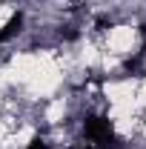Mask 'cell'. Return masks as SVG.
Segmentation results:
<instances>
[{
  "label": "cell",
  "mask_w": 146,
  "mask_h": 149,
  "mask_svg": "<svg viewBox=\"0 0 146 149\" xmlns=\"http://www.w3.org/2000/svg\"><path fill=\"white\" fill-rule=\"evenodd\" d=\"M83 132L97 149H120V138L115 135V129H112V123L106 118H97V115L86 118L83 120Z\"/></svg>",
  "instance_id": "obj_1"
},
{
  "label": "cell",
  "mask_w": 146,
  "mask_h": 149,
  "mask_svg": "<svg viewBox=\"0 0 146 149\" xmlns=\"http://www.w3.org/2000/svg\"><path fill=\"white\" fill-rule=\"evenodd\" d=\"M20 26H23V15H12V17H9V23H6V26H3V32H0V43H3V40H9V37H15L20 32Z\"/></svg>",
  "instance_id": "obj_2"
},
{
  "label": "cell",
  "mask_w": 146,
  "mask_h": 149,
  "mask_svg": "<svg viewBox=\"0 0 146 149\" xmlns=\"http://www.w3.org/2000/svg\"><path fill=\"white\" fill-rule=\"evenodd\" d=\"M29 149H49V143H46L43 138H35V141L29 143Z\"/></svg>",
  "instance_id": "obj_3"
}]
</instances>
